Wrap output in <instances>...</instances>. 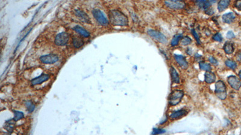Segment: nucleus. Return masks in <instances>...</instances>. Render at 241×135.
<instances>
[{"label":"nucleus","mask_w":241,"mask_h":135,"mask_svg":"<svg viewBox=\"0 0 241 135\" xmlns=\"http://www.w3.org/2000/svg\"><path fill=\"white\" fill-rule=\"evenodd\" d=\"M110 23L115 26H127L129 24L127 17L118 10H112L109 13Z\"/></svg>","instance_id":"f257e3e1"},{"label":"nucleus","mask_w":241,"mask_h":135,"mask_svg":"<svg viewBox=\"0 0 241 135\" xmlns=\"http://www.w3.org/2000/svg\"><path fill=\"white\" fill-rule=\"evenodd\" d=\"M184 96V92L180 90L173 91L169 94L168 97V103L171 106L178 104Z\"/></svg>","instance_id":"f03ea898"},{"label":"nucleus","mask_w":241,"mask_h":135,"mask_svg":"<svg viewBox=\"0 0 241 135\" xmlns=\"http://www.w3.org/2000/svg\"><path fill=\"white\" fill-rule=\"evenodd\" d=\"M215 92L217 96L221 100H225L227 96V87L223 81L218 80L215 84Z\"/></svg>","instance_id":"7ed1b4c3"},{"label":"nucleus","mask_w":241,"mask_h":135,"mask_svg":"<svg viewBox=\"0 0 241 135\" xmlns=\"http://www.w3.org/2000/svg\"><path fill=\"white\" fill-rule=\"evenodd\" d=\"M92 15L97 22L103 26H107L109 23L108 20L104 14L100 10L95 9L92 10Z\"/></svg>","instance_id":"20e7f679"},{"label":"nucleus","mask_w":241,"mask_h":135,"mask_svg":"<svg viewBox=\"0 0 241 135\" xmlns=\"http://www.w3.org/2000/svg\"><path fill=\"white\" fill-rule=\"evenodd\" d=\"M69 39V34L66 32H62L57 34L54 39V43L57 46H64L68 44Z\"/></svg>","instance_id":"39448f33"},{"label":"nucleus","mask_w":241,"mask_h":135,"mask_svg":"<svg viewBox=\"0 0 241 135\" xmlns=\"http://www.w3.org/2000/svg\"><path fill=\"white\" fill-rule=\"evenodd\" d=\"M59 60V58L58 55L53 53L48 54V55H43L40 57V61L45 64H52L58 62Z\"/></svg>","instance_id":"423d86ee"},{"label":"nucleus","mask_w":241,"mask_h":135,"mask_svg":"<svg viewBox=\"0 0 241 135\" xmlns=\"http://www.w3.org/2000/svg\"><path fill=\"white\" fill-rule=\"evenodd\" d=\"M148 34L154 39L156 40L160 43L163 44H166L168 42V40L165 36H164L162 33L153 30H149L148 31Z\"/></svg>","instance_id":"0eeeda50"},{"label":"nucleus","mask_w":241,"mask_h":135,"mask_svg":"<svg viewBox=\"0 0 241 135\" xmlns=\"http://www.w3.org/2000/svg\"><path fill=\"white\" fill-rule=\"evenodd\" d=\"M227 82L232 88L239 90L241 87V80L235 76H230L227 78Z\"/></svg>","instance_id":"6e6552de"},{"label":"nucleus","mask_w":241,"mask_h":135,"mask_svg":"<svg viewBox=\"0 0 241 135\" xmlns=\"http://www.w3.org/2000/svg\"><path fill=\"white\" fill-rule=\"evenodd\" d=\"M165 4L167 7L173 9H182L185 7V3L181 1H165Z\"/></svg>","instance_id":"1a4fd4ad"},{"label":"nucleus","mask_w":241,"mask_h":135,"mask_svg":"<svg viewBox=\"0 0 241 135\" xmlns=\"http://www.w3.org/2000/svg\"><path fill=\"white\" fill-rule=\"evenodd\" d=\"M50 77V76L48 74H42L41 75L33 79L31 81V84L32 85H40L47 81Z\"/></svg>","instance_id":"9d476101"},{"label":"nucleus","mask_w":241,"mask_h":135,"mask_svg":"<svg viewBox=\"0 0 241 135\" xmlns=\"http://www.w3.org/2000/svg\"><path fill=\"white\" fill-rule=\"evenodd\" d=\"M74 14L81 21L87 23H91V20L89 16L85 13L84 11L81 10H74Z\"/></svg>","instance_id":"9b49d317"},{"label":"nucleus","mask_w":241,"mask_h":135,"mask_svg":"<svg viewBox=\"0 0 241 135\" xmlns=\"http://www.w3.org/2000/svg\"><path fill=\"white\" fill-rule=\"evenodd\" d=\"M174 58L178 64L183 69H187L188 68V63L185 57L181 55H174Z\"/></svg>","instance_id":"f8f14e48"},{"label":"nucleus","mask_w":241,"mask_h":135,"mask_svg":"<svg viewBox=\"0 0 241 135\" xmlns=\"http://www.w3.org/2000/svg\"><path fill=\"white\" fill-rule=\"evenodd\" d=\"M73 30L76 33H77L80 36H83L84 37L88 38V37H89L90 36V33L86 29H84L83 27L80 26L79 25H76L73 28Z\"/></svg>","instance_id":"ddd939ff"},{"label":"nucleus","mask_w":241,"mask_h":135,"mask_svg":"<svg viewBox=\"0 0 241 135\" xmlns=\"http://www.w3.org/2000/svg\"><path fill=\"white\" fill-rule=\"evenodd\" d=\"M222 18V21L226 23H231L235 19L236 16L234 13L229 12V13H225V14L223 15Z\"/></svg>","instance_id":"4468645a"},{"label":"nucleus","mask_w":241,"mask_h":135,"mask_svg":"<svg viewBox=\"0 0 241 135\" xmlns=\"http://www.w3.org/2000/svg\"><path fill=\"white\" fill-rule=\"evenodd\" d=\"M216 76L215 73L211 72H207L204 74V80L207 84H212L215 82Z\"/></svg>","instance_id":"2eb2a0df"},{"label":"nucleus","mask_w":241,"mask_h":135,"mask_svg":"<svg viewBox=\"0 0 241 135\" xmlns=\"http://www.w3.org/2000/svg\"><path fill=\"white\" fill-rule=\"evenodd\" d=\"M188 114V111L186 109H180L175 112H173L169 115V117L171 119H177L181 118L183 116H185Z\"/></svg>","instance_id":"dca6fc26"},{"label":"nucleus","mask_w":241,"mask_h":135,"mask_svg":"<svg viewBox=\"0 0 241 135\" xmlns=\"http://www.w3.org/2000/svg\"><path fill=\"white\" fill-rule=\"evenodd\" d=\"M170 74H171V80L173 81V82L176 83V84H179L180 83L179 75L177 70L174 68L173 66L171 67V68H170Z\"/></svg>","instance_id":"f3484780"},{"label":"nucleus","mask_w":241,"mask_h":135,"mask_svg":"<svg viewBox=\"0 0 241 135\" xmlns=\"http://www.w3.org/2000/svg\"><path fill=\"white\" fill-rule=\"evenodd\" d=\"M73 45L76 49H78L83 46L84 41L80 37H74L73 38Z\"/></svg>","instance_id":"a211bd4d"},{"label":"nucleus","mask_w":241,"mask_h":135,"mask_svg":"<svg viewBox=\"0 0 241 135\" xmlns=\"http://www.w3.org/2000/svg\"><path fill=\"white\" fill-rule=\"evenodd\" d=\"M230 3V1H228V0H224V1L222 0V1H220L218 4V10L220 12L224 11L225 9H226L229 7Z\"/></svg>","instance_id":"6ab92c4d"},{"label":"nucleus","mask_w":241,"mask_h":135,"mask_svg":"<svg viewBox=\"0 0 241 135\" xmlns=\"http://www.w3.org/2000/svg\"><path fill=\"white\" fill-rule=\"evenodd\" d=\"M223 49L227 54H232L234 52L235 48L233 43L230 42H226L224 44Z\"/></svg>","instance_id":"aec40b11"},{"label":"nucleus","mask_w":241,"mask_h":135,"mask_svg":"<svg viewBox=\"0 0 241 135\" xmlns=\"http://www.w3.org/2000/svg\"><path fill=\"white\" fill-rule=\"evenodd\" d=\"M196 4L198 7L204 10L209 9L210 6H211L210 1H196Z\"/></svg>","instance_id":"412c9836"},{"label":"nucleus","mask_w":241,"mask_h":135,"mask_svg":"<svg viewBox=\"0 0 241 135\" xmlns=\"http://www.w3.org/2000/svg\"><path fill=\"white\" fill-rule=\"evenodd\" d=\"M199 66L201 70H204L206 72H211L212 67L210 64L206 63L204 62H200L199 63Z\"/></svg>","instance_id":"4be33fe9"},{"label":"nucleus","mask_w":241,"mask_h":135,"mask_svg":"<svg viewBox=\"0 0 241 135\" xmlns=\"http://www.w3.org/2000/svg\"><path fill=\"white\" fill-rule=\"evenodd\" d=\"M183 38V35L181 34H176V36H174L173 38L172 39V41H171V46H177L178 43L179 41L180 40H181Z\"/></svg>","instance_id":"5701e85b"},{"label":"nucleus","mask_w":241,"mask_h":135,"mask_svg":"<svg viewBox=\"0 0 241 135\" xmlns=\"http://www.w3.org/2000/svg\"><path fill=\"white\" fill-rule=\"evenodd\" d=\"M225 64L227 67H229V68H230L231 69H233V70L236 69L237 68V66L236 63L235 61L232 60H229V59L225 61Z\"/></svg>","instance_id":"b1692460"},{"label":"nucleus","mask_w":241,"mask_h":135,"mask_svg":"<svg viewBox=\"0 0 241 135\" xmlns=\"http://www.w3.org/2000/svg\"><path fill=\"white\" fill-rule=\"evenodd\" d=\"M25 106L27 107V109L28 111V112H32L34 110H35V106L33 103V102H31V101H27L25 103Z\"/></svg>","instance_id":"393cba45"},{"label":"nucleus","mask_w":241,"mask_h":135,"mask_svg":"<svg viewBox=\"0 0 241 135\" xmlns=\"http://www.w3.org/2000/svg\"><path fill=\"white\" fill-rule=\"evenodd\" d=\"M14 114H15V116H14L13 120L15 121H18V120L21 119L22 118H23L24 117V113L22 112H20V111H14Z\"/></svg>","instance_id":"a878e982"},{"label":"nucleus","mask_w":241,"mask_h":135,"mask_svg":"<svg viewBox=\"0 0 241 135\" xmlns=\"http://www.w3.org/2000/svg\"><path fill=\"white\" fill-rule=\"evenodd\" d=\"M192 42V40L190 37H188V36H185V37L182 38L181 40V43L182 45L183 46H186L188 45L189 44H191Z\"/></svg>","instance_id":"bb28decb"},{"label":"nucleus","mask_w":241,"mask_h":135,"mask_svg":"<svg viewBox=\"0 0 241 135\" xmlns=\"http://www.w3.org/2000/svg\"><path fill=\"white\" fill-rule=\"evenodd\" d=\"M165 132V130L161 129H154L152 132V134L153 135H158V134H162L164 133Z\"/></svg>","instance_id":"cd10ccee"},{"label":"nucleus","mask_w":241,"mask_h":135,"mask_svg":"<svg viewBox=\"0 0 241 135\" xmlns=\"http://www.w3.org/2000/svg\"><path fill=\"white\" fill-rule=\"evenodd\" d=\"M213 38L217 42H222V37L220 33H217L213 36Z\"/></svg>","instance_id":"c85d7f7f"},{"label":"nucleus","mask_w":241,"mask_h":135,"mask_svg":"<svg viewBox=\"0 0 241 135\" xmlns=\"http://www.w3.org/2000/svg\"><path fill=\"white\" fill-rule=\"evenodd\" d=\"M192 34H193V36H194V37L195 38L196 40V41H197L198 43L200 44V37H199V36H198V34L196 33V32L195 31V30H192Z\"/></svg>","instance_id":"c756f323"},{"label":"nucleus","mask_w":241,"mask_h":135,"mask_svg":"<svg viewBox=\"0 0 241 135\" xmlns=\"http://www.w3.org/2000/svg\"><path fill=\"white\" fill-rule=\"evenodd\" d=\"M209 61H210V63H212V64H214V65H217L218 64V62L217 60H216V59H215V58H214V57H210V58H209Z\"/></svg>","instance_id":"7c9ffc66"},{"label":"nucleus","mask_w":241,"mask_h":135,"mask_svg":"<svg viewBox=\"0 0 241 135\" xmlns=\"http://www.w3.org/2000/svg\"><path fill=\"white\" fill-rule=\"evenodd\" d=\"M235 36L234 33L232 31H229L227 33V37L229 39L235 38Z\"/></svg>","instance_id":"2f4dec72"},{"label":"nucleus","mask_w":241,"mask_h":135,"mask_svg":"<svg viewBox=\"0 0 241 135\" xmlns=\"http://www.w3.org/2000/svg\"><path fill=\"white\" fill-rule=\"evenodd\" d=\"M235 6V7H236L237 9H238L239 10L241 11V1H236Z\"/></svg>","instance_id":"473e14b6"},{"label":"nucleus","mask_w":241,"mask_h":135,"mask_svg":"<svg viewBox=\"0 0 241 135\" xmlns=\"http://www.w3.org/2000/svg\"><path fill=\"white\" fill-rule=\"evenodd\" d=\"M236 57V59H237V61H241V52H239L237 53Z\"/></svg>","instance_id":"72a5a7b5"},{"label":"nucleus","mask_w":241,"mask_h":135,"mask_svg":"<svg viewBox=\"0 0 241 135\" xmlns=\"http://www.w3.org/2000/svg\"><path fill=\"white\" fill-rule=\"evenodd\" d=\"M208 10V11H206V13H207V15H212L214 13V11L212 10V9H209V10Z\"/></svg>","instance_id":"f704fd0d"},{"label":"nucleus","mask_w":241,"mask_h":135,"mask_svg":"<svg viewBox=\"0 0 241 135\" xmlns=\"http://www.w3.org/2000/svg\"><path fill=\"white\" fill-rule=\"evenodd\" d=\"M239 77L240 80H241V70H240L239 72Z\"/></svg>","instance_id":"c9c22d12"}]
</instances>
